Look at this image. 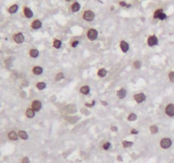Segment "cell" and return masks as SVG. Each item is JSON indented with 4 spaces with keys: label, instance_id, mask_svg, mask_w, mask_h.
<instances>
[{
    "label": "cell",
    "instance_id": "cell-22",
    "mask_svg": "<svg viewBox=\"0 0 174 163\" xmlns=\"http://www.w3.org/2000/svg\"><path fill=\"white\" fill-rule=\"evenodd\" d=\"M17 10H18V5L17 4H14L9 8V12L10 14H15L17 12Z\"/></svg>",
    "mask_w": 174,
    "mask_h": 163
},
{
    "label": "cell",
    "instance_id": "cell-13",
    "mask_svg": "<svg viewBox=\"0 0 174 163\" xmlns=\"http://www.w3.org/2000/svg\"><path fill=\"white\" fill-rule=\"evenodd\" d=\"M89 92H90V88H89V86H88V85H84V86H82V87L80 88V93L82 94H84V95L88 94Z\"/></svg>",
    "mask_w": 174,
    "mask_h": 163
},
{
    "label": "cell",
    "instance_id": "cell-37",
    "mask_svg": "<svg viewBox=\"0 0 174 163\" xmlns=\"http://www.w3.org/2000/svg\"><path fill=\"white\" fill-rule=\"evenodd\" d=\"M111 131L116 132V131H117V128H116V127H111Z\"/></svg>",
    "mask_w": 174,
    "mask_h": 163
},
{
    "label": "cell",
    "instance_id": "cell-23",
    "mask_svg": "<svg viewBox=\"0 0 174 163\" xmlns=\"http://www.w3.org/2000/svg\"><path fill=\"white\" fill-rule=\"evenodd\" d=\"M37 88L38 90H43L45 88H46V83L43 82H37V85H36Z\"/></svg>",
    "mask_w": 174,
    "mask_h": 163
},
{
    "label": "cell",
    "instance_id": "cell-7",
    "mask_svg": "<svg viewBox=\"0 0 174 163\" xmlns=\"http://www.w3.org/2000/svg\"><path fill=\"white\" fill-rule=\"evenodd\" d=\"M133 98L134 100L138 103V104H141L143 103L145 99H146V96L143 93H139V94H137L133 96Z\"/></svg>",
    "mask_w": 174,
    "mask_h": 163
},
{
    "label": "cell",
    "instance_id": "cell-5",
    "mask_svg": "<svg viewBox=\"0 0 174 163\" xmlns=\"http://www.w3.org/2000/svg\"><path fill=\"white\" fill-rule=\"evenodd\" d=\"M147 43L149 47H154L155 46L157 43H158V38L155 35H151L148 37V41H147Z\"/></svg>",
    "mask_w": 174,
    "mask_h": 163
},
{
    "label": "cell",
    "instance_id": "cell-34",
    "mask_svg": "<svg viewBox=\"0 0 174 163\" xmlns=\"http://www.w3.org/2000/svg\"><path fill=\"white\" fill-rule=\"evenodd\" d=\"M79 44V41H77V40H76V41H74L72 43H71V47H73V48H76L77 45Z\"/></svg>",
    "mask_w": 174,
    "mask_h": 163
},
{
    "label": "cell",
    "instance_id": "cell-4",
    "mask_svg": "<svg viewBox=\"0 0 174 163\" xmlns=\"http://www.w3.org/2000/svg\"><path fill=\"white\" fill-rule=\"evenodd\" d=\"M165 112L167 116L170 117L174 116V104H168L165 108Z\"/></svg>",
    "mask_w": 174,
    "mask_h": 163
},
{
    "label": "cell",
    "instance_id": "cell-16",
    "mask_svg": "<svg viewBox=\"0 0 174 163\" xmlns=\"http://www.w3.org/2000/svg\"><path fill=\"white\" fill-rule=\"evenodd\" d=\"M26 116H27L28 118H33L35 116V110H33L32 108L27 109V110H26Z\"/></svg>",
    "mask_w": 174,
    "mask_h": 163
},
{
    "label": "cell",
    "instance_id": "cell-32",
    "mask_svg": "<svg viewBox=\"0 0 174 163\" xmlns=\"http://www.w3.org/2000/svg\"><path fill=\"white\" fill-rule=\"evenodd\" d=\"M166 19H167V15L163 12V13L160 15L159 20H161V21H164V20H166Z\"/></svg>",
    "mask_w": 174,
    "mask_h": 163
},
{
    "label": "cell",
    "instance_id": "cell-20",
    "mask_svg": "<svg viewBox=\"0 0 174 163\" xmlns=\"http://www.w3.org/2000/svg\"><path fill=\"white\" fill-rule=\"evenodd\" d=\"M97 74H98V77H104L107 75V71L104 68H101L98 71Z\"/></svg>",
    "mask_w": 174,
    "mask_h": 163
},
{
    "label": "cell",
    "instance_id": "cell-14",
    "mask_svg": "<svg viewBox=\"0 0 174 163\" xmlns=\"http://www.w3.org/2000/svg\"><path fill=\"white\" fill-rule=\"evenodd\" d=\"M31 26H32V28H33V29L37 30V29L41 28V27H42V22H41L39 20H35L32 23Z\"/></svg>",
    "mask_w": 174,
    "mask_h": 163
},
{
    "label": "cell",
    "instance_id": "cell-28",
    "mask_svg": "<svg viewBox=\"0 0 174 163\" xmlns=\"http://www.w3.org/2000/svg\"><path fill=\"white\" fill-rule=\"evenodd\" d=\"M133 66H134L135 69L139 70L141 68V66H142V62L140 61H135L134 63H133Z\"/></svg>",
    "mask_w": 174,
    "mask_h": 163
},
{
    "label": "cell",
    "instance_id": "cell-3",
    "mask_svg": "<svg viewBox=\"0 0 174 163\" xmlns=\"http://www.w3.org/2000/svg\"><path fill=\"white\" fill-rule=\"evenodd\" d=\"M87 36H88V38L90 41H94V40H96L97 37H98V32H97V30L91 28V29H89V30L88 31Z\"/></svg>",
    "mask_w": 174,
    "mask_h": 163
},
{
    "label": "cell",
    "instance_id": "cell-19",
    "mask_svg": "<svg viewBox=\"0 0 174 163\" xmlns=\"http://www.w3.org/2000/svg\"><path fill=\"white\" fill-rule=\"evenodd\" d=\"M80 8H81V5H80L78 3H76V2H75V3L71 5V10H72V12H77V11H79V10H80Z\"/></svg>",
    "mask_w": 174,
    "mask_h": 163
},
{
    "label": "cell",
    "instance_id": "cell-21",
    "mask_svg": "<svg viewBox=\"0 0 174 163\" xmlns=\"http://www.w3.org/2000/svg\"><path fill=\"white\" fill-rule=\"evenodd\" d=\"M53 45H54V47L55 48V49H60V47H61V45H62V43H61V41L60 40V39H54V42H53Z\"/></svg>",
    "mask_w": 174,
    "mask_h": 163
},
{
    "label": "cell",
    "instance_id": "cell-25",
    "mask_svg": "<svg viewBox=\"0 0 174 163\" xmlns=\"http://www.w3.org/2000/svg\"><path fill=\"white\" fill-rule=\"evenodd\" d=\"M133 143H132V142H128V141H127V140L122 141V146H123L124 148H128V147H131V146H133Z\"/></svg>",
    "mask_w": 174,
    "mask_h": 163
},
{
    "label": "cell",
    "instance_id": "cell-31",
    "mask_svg": "<svg viewBox=\"0 0 174 163\" xmlns=\"http://www.w3.org/2000/svg\"><path fill=\"white\" fill-rule=\"evenodd\" d=\"M110 148V143L106 142V143H104V144H103V149L105 150H108Z\"/></svg>",
    "mask_w": 174,
    "mask_h": 163
},
{
    "label": "cell",
    "instance_id": "cell-17",
    "mask_svg": "<svg viewBox=\"0 0 174 163\" xmlns=\"http://www.w3.org/2000/svg\"><path fill=\"white\" fill-rule=\"evenodd\" d=\"M18 135H19V137H20L21 138H22V139H24V140H26V139L28 138V134L27 133L26 131H19V132H18Z\"/></svg>",
    "mask_w": 174,
    "mask_h": 163
},
{
    "label": "cell",
    "instance_id": "cell-15",
    "mask_svg": "<svg viewBox=\"0 0 174 163\" xmlns=\"http://www.w3.org/2000/svg\"><path fill=\"white\" fill-rule=\"evenodd\" d=\"M43 68L41 67V66H34L33 68V74H35V75H37V76H39V75H41L42 73H43Z\"/></svg>",
    "mask_w": 174,
    "mask_h": 163
},
{
    "label": "cell",
    "instance_id": "cell-2",
    "mask_svg": "<svg viewBox=\"0 0 174 163\" xmlns=\"http://www.w3.org/2000/svg\"><path fill=\"white\" fill-rule=\"evenodd\" d=\"M94 17H95V15L92 10H86L83 13V19L87 21H93Z\"/></svg>",
    "mask_w": 174,
    "mask_h": 163
},
{
    "label": "cell",
    "instance_id": "cell-29",
    "mask_svg": "<svg viewBox=\"0 0 174 163\" xmlns=\"http://www.w3.org/2000/svg\"><path fill=\"white\" fill-rule=\"evenodd\" d=\"M64 77H65L64 74H63L62 72H59V73H57V75H56V77H55V80H56V81H60V80L63 79Z\"/></svg>",
    "mask_w": 174,
    "mask_h": 163
},
{
    "label": "cell",
    "instance_id": "cell-35",
    "mask_svg": "<svg viewBox=\"0 0 174 163\" xmlns=\"http://www.w3.org/2000/svg\"><path fill=\"white\" fill-rule=\"evenodd\" d=\"M120 5H121V6H122V7H128V4H127L125 2H120Z\"/></svg>",
    "mask_w": 174,
    "mask_h": 163
},
{
    "label": "cell",
    "instance_id": "cell-38",
    "mask_svg": "<svg viewBox=\"0 0 174 163\" xmlns=\"http://www.w3.org/2000/svg\"><path fill=\"white\" fill-rule=\"evenodd\" d=\"M118 160H119V161H122V157H121V156H118Z\"/></svg>",
    "mask_w": 174,
    "mask_h": 163
},
{
    "label": "cell",
    "instance_id": "cell-8",
    "mask_svg": "<svg viewBox=\"0 0 174 163\" xmlns=\"http://www.w3.org/2000/svg\"><path fill=\"white\" fill-rule=\"evenodd\" d=\"M32 109L34 110L35 111H39L42 109V103L39 100H34L32 103Z\"/></svg>",
    "mask_w": 174,
    "mask_h": 163
},
{
    "label": "cell",
    "instance_id": "cell-36",
    "mask_svg": "<svg viewBox=\"0 0 174 163\" xmlns=\"http://www.w3.org/2000/svg\"><path fill=\"white\" fill-rule=\"evenodd\" d=\"M138 132H139L136 130V129H133V130L131 131V133H132V134H137Z\"/></svg>",
    "mask_w": 174,
    "mask_h": 163
},
{
    "label": "cell",
    "instance_id": "cell-6",
    "mask_svg": "<svg viewBox=\"0 0 174 163\" xmlns=\"http://www.w3.org/2000/svg\"><path fill=\"white\" fill-rule=\"evenodd\" d=\"M14 40H15V42L16 43H19V44H20V43H24V41H25V37H24V35L21 33H18L14 36Z\"/></svg>",
    "mask_w": 174,
    "mask_h": 163
},
{
    "label": "cell",
    "instance_id": "cell-27",
    "mask_svg": "<svg viewBox=\"0 0 174 163\" xmlns=\"http://www.w3.org/2000/svg\"><path fill=\"white\" fill-rule=\"evenodd\" d=\"M149 130H150V132L152 134H155V133H156L158 132V128L155 125H152V126L149 127Z\"/></svg>",
    "mask_w": 174,
    "mask_h": 163
},
{
    "label": "cell",
    "instance_id": "cell-10",
    "mask_svg": "<svg viewBox=\"0 0 174 163\" xmlns=\"http://www.w3.org/2000/svg\"><path fill=\"white\" fill-rule=\"evenodd\" d=\"M23 13H24V15H25V16H26L27 18H32V17L33 16V11H32L31 9L28 8V7H24Z\"/></svg>",
    "mask_w": 174,
    "mask_h": 163
},
{
    "label": "cell",
    "instance_id": "cell-1",
    "mask_svg": "<svg viewBox=\"0 0 174 163\" xmlns=\"http://www.w3.org/2000/svg\"><path fill=\"white\" fill-rule=\"evenodd\" d=\"M172 140L169 138H164L162 139H161L160 141V145L162 149H168L172 146Z\"/></svg>",
    "mask_w": 174,
    "mask_h": 163
},
{
    "label": "cell",
    "instance_id": "cell-12",
    "mask_svg": "<svg viewBox=\"0 0 174 163\" xmlns=\"http://www.w3.org/2000/svg\"><path fill=\"white\" fill-rule=\"evenodd\" d=\"M8 137H9V138L10 140L15 141V140L18 139L19 135H18V133H16L15 131H10V132H9V134H8Z\"/></svg>",
    "mask_w": 174,
    "mask_h": 163
},
{
    "label": "cell",
    "instance_id": "cell-24",
    "mask_svg": "<svg viewBox=\"0 0 174 163\" xmlns=\"http://www.w3.org/2000/svg\"><path fill=\"white\" fill-rule=\"evenodd\" d=\"M162 13H163V9H159L155 10V13H154V18H155V19H159L160 15H161Z\"/></svg>",
    "mask_w": 174,
    "mask_h": 163
},
{
    "label": "cell",
    "instance_id": "cell-18",
    "mask_svg": "<svg viewBox=\"0 0 174 163\" xmlns=\"http://www.w3.org/2000/svg\"><path fill=\"white\" fill-rule=\"evenodd\" d=\"M29 55L31 57L33 58H37L38 55H39V51L36 49H32L30 51H29Z\"/></svg>",
    "mask_w": 174,
    "mask_h": 163
},
{
    "label": "cell",
    "instance_id": "cell-39",
    "mask_svg": "<svg viewBox=\"0 0 174 163\" xmlns=\"http://www.w3.org/2000/svg\"><path fill=\"white\" fill-rule=\"evenodd\" d=\"M66 1H67V2H70V1H71V0H66Z\"/></svg>",
    "mask_w": 174,
    "mask_h": 163
},
{
    "label": "cell",
    "instance_id": "cell-11",
    "mask_svg": "<svg viewBox=\"0 0 174 163\" xmlns=\"http://www.w3.org/2000/svg\"><path fill=\"white\" fill-rule=\"evenodd\" d=\"M127 95V91L125 88H121L116 92V96L119 98H124Z\"/></svg>",
    "mask_w": 174,
    "mask_h": 163
},
{
    "label": "cell",
    "instance_id": "cell-33",
    "mask_svg": "<svg viewBox=\"0 0 174 163\" xmlns=\"http://www.w3.org/2000/svg\"><path fill=\"white\" fill-rule=\"evenodd\" d=\"M21 163H30V160H29L28 157H24L21 160Z\"/></svg>",
    "mask_w": 174,
    "mask_h": 163
},
{
    "label": "cell",
    "instance_id": "cell-26",
    "mask_svg": "<svg viewBox=\"0 0 174 163\" xmlns=\"http://www.w3.org/2000/svg\"><path fill=\"white\" fill-rule=\"evenodd\" d=\"M128 119L129 122H133V121H135V120L137 119V115H136L135 113H131V114L128 116Z\"/></svg>",
    "mask_w": 174,
    "mask_h": 163
},
{
    "label": "cell",
    "instance_id": "cell-30",
    "mask_svg": "<svg viewBox=\"0 0 174 163\" xmlns=\"http://www.w3.org/2000/svg\"><path fill=\"white\" fill-rule=\"evenodd\" d=\"M168 78H169V80H170L172 82H174V71H171V72L168 74Z\"/></svg>",
    "mask_w": 174,
    "mask_h": 163
},
{
    "label": "cell",
    "instance_id": "cell-9",
    "mask_svg": "<svg viewBox=\"0 0 174 163\" xmlns=\"http://www.w3.org/2000/svg\"><path fill=\"white\" fill-rule=\"evenodd\" d=\"M120 47H121V49L123 53H127L129 49V45L126 41H122L120 43Z\"/></svg>",
    "mask_w": 174,
    "mask_h": 163
}]
</instances>
